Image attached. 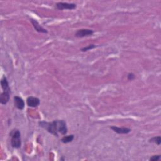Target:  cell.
Returning a JSON list of instances; mask_svg holds the SVG:
<instances>
[{"mask_svg":"<svg viewBox=\"0 0 161 161\" xmlns=\"http://www.w3.org/2000/svg\"><path fill=\"white\" fill-rule=\"evenodd\" d=\"M11 91H3V92L0 95V103L2 104H6L10 100Z\"/></svg>","mask_w":161,"mask_h":161,"instance_id":"9","label":"cell"},{"mask_svg":"<svg viewBox=\"0 0 161 161\" xmlns=\"http://www.w3.org/2000/svg\"><path fill=\"white\" fill-rule=\"evenodd\" d=\"M110 128L118 134H127L131 132V129L127 127H118L116 126L110 127Z\"/></svg>","mask_w":161,"mask_h":161,"instance_id":"8","label":"cell"},{"mask_svg":"<svg viewBox=\"0 0 161 161\" xmlns=\"http://www.w3.org/2000/svg\"><path fill=\"white\" fill-rule=\"evenodd\" d=\"M94 31L90 29H80L76 32L75 37L77 38H83L85 37H89L92 35Z\"/></svg>","mask_w":161,"mask_h":161,"instance_id":"4","label":"cell"},{"mask_svg":"<svg viewBox=\"0 0 161 161\" xmlns=\"http://www.w3.org/2000/svg\"><path fill=\"white\" fill-rule=\"evenodd\" d=\"M135 78V74H133V73H128V74L127 79H128V80H133Z\"/></svg>","mask_w":161,"mask_h":161,"instance_id":"15","label":"cell"},{"mask_svg":"<svg viewBox=\"0 0 161 161\" xmlns=\"http://www.w3.org/2000/svg\"><path fill=\"white\" fill-rule=\"evenodd\" d=\"M30 22H31L33 26L34 29H35V30L37 32H38L39 33H48V31L46 29H45L44 28H43L42 26L39 24V23L36 20L31 18Z\"/></svg>","mask_w":161,"mask_h":161,"instance_id":"6","label":"cell"},{"mask_svg":"<svg viewBox=\"0 0 161 161\" xmlns=\"http://www.w3.org/2000/svg\"><path fill=\"white\" fill-rule=\"evenodd\" d=\"M40 103V101L39 98L33 97V96H29L26 99V104L29 107H32V108H35L37 107Z\"/></svg>","mask_w":161,"mask_h":161,"instance_id":"5","label":"cell"},{"mask_svg":"<svg viewBox=\"0 0 161 161\" xmlns=\"http://www.w3.org/2000/svg\"><path fill=\"white\" fill-rule=\"evenodd\" d=\"M160 159V155H153L150 158L151 161H157Z\"/></svg>","mask_w":161,"mask_h":161,"instance_id":"14","label":"cell"},{"mask_svg":"<svg viewBox=\"0 0 161 161\" xmlns=\"http://www.w3.org/2000/svg\"><path fill=\"white\" fill-rule=\"evenodd\" d=\"M56 8L59 10H74L76 8V5L75 3H62L59 2L56 4Z\"/></svg>","mask_w":161,"mask_h":161,"instance_id":"3","label":"cell"},{"mask_svg":"<svg viewBox=\"0 0 161 161\" xmlns=\"http://www.w3.org/2000/svg\"><path fill=\"white\" fill-rule=\"evenodd\" d=\"M40 127L46 130L52 135L59 137V133L61 135H65L68 133V127L66 122L64 120H53L52 122H40L38 123Z\"/></svg>","mask_w":161,"mask_h":161,"instance_id":"1","label":"cell"},{"mask_svg":"<svg viewBox=\"0 0 161 161\" xmlns=\"http://www.w3.org/2000/svg\"><path fill=\"white\" fill-rule=\"evenodd\" d=\"M96 47V45H94V44H91V45H89L87 47H83L82 49H81V51L82 52H86L88 50H91L94 48H95Z\"/></svg>","mask_w":161,"mask_h":161,"instance_id":"13","label":"cell"},{"mask_svg":"<svg viewBox=\"0 0 161 161\" xmlns=\"http://www.w3.org/2000/svg\"><path fill=\"white\" fill-rule=\"evenodd\" d=\"M11 145L13 148L20 149L22 145L21 133L20 130H16L13 132L11 139Z\"/></svg>","mask_w":161,"mask_h":161,"instance_id":"2","label":"cell"},{"mask_svg":"<svg viewBox=\"0 0 161 161\" xmlns=\"http://www.w3.org/2000/svg\"><path fill=\"white\" fill-rule=\"evenodd\" d=\"M149 142L151 143H155L157 145H160L161 144V137L160 136L158 137H152L149 140Z\"/></svg>","mask_w":161,"mask_h":161,"instance_id":"12","label":"cell"},{"mask_svg":"<svg viewBox=\"0 0 161 161\" xmlns=\"http://www.w3.org/2000/svg\"><path fill=\"white\" fill-rule=\"evenodd\" d=\"M1 86L3 91H11V89L9 86V83L7 80V78L5 76H3L1 79Z\"/></svg>","mask_w":161,"mask_h":161,"instance_id":"10","label":"cell"},{"mask_svg":"<svg viewBox=\"0 0 161 161\" xmlns=\"http://www.w3.org/2000/svg\"><path fill=\"white\" fill-rule=\"evenodd\" d=\"M14 104L15 106L19 110H23L25 108V102L23 100L18 96H15L14 97Z\"/></svg>","mask_w":161,"mask_h":161,"instance_id":"7","label":"cell"},{"mask_svg":"<svg viewBox=\"0 0 161 161\" xmlns=\"http://www.w3.org/2000/svg\"><path fill=\"white\" fill-rule=\"evenodd\" d=\"M74 139V135H67V136H64L61 139V142L64 143H68L71 142Z\"/></svg>","mask_w":161,"mask_h":161,"instance_id":"11","label":"cell"}]
</instances>
